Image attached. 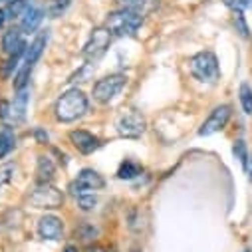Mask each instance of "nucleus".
Here are the masks:
<instances>
[{"instance_id":"obj_1","label":"nucleus","mask_w":252,"mask_h":252,"mask_svg":"<svg viewBox=\"0 0 252 252\" xmlns=\"http://www.w3.org/2000/svg\"><path fill=\"white\" fill-rule=\"evenodd\" d=\"M86 111H88V95L78 88L64 92L54 103V115L60 123H72L80 119Z\"/></svg>"},{"instance_id":"obj_2","label":"nucleus","mask_w":252,"mask_h":252,"mask_svg":"<svg viewBox=\"0 0 252 252\" xmlns=\"http://www.w3.org/2000/svg\"><path fill=\"white\" fill-rule=\"evenodd\" d=\"M143 26V14L131 12V10H115L107 14L105 28L111 36H133Z\"/></svg>"},{"instance_id":"obj_3","label":"nucleus","mask_w":252,"mask_h":252,"mask_svg":"<svg viewBox=\"0 0 252 252\" xmlns=\"http://www.w3.org/2000/svg\"><path fill=\"white\" fill-rule=\"evenodd\" d=\"M189 70H191L193 78L203 82V84H215L220 78V68L219 60L213 52H199L189 60Z\"/></svg>"},{"instance_id":"obj_4","label":"nucleus","mask_w":252,"mask_h":252,"mask_svg":"<svg viewBox=\"0 0 252 252\" xmlns=\"http://www.w3.org/2000/svg\"><path fill=\"white\" fill-rule=\"evenodd\" d=\"M115 129L119 133V137H125V139H139L145 129H147V121L145 117L135 111V109H127L123 111L119 117H117V123H115Z\"/></svg>"},{"instance_id":"obj_5","label":"nucleus","mask_w":252,"mask_h":252,"mask_svg":"<svg viewBox=\"0 0 252 252\" xmlns=\"http://www.w3.org/2000/svg\"><path fill=\"white\" fill-rule=\"evenodd\" d=\"M34 209H60L64 205V193L56 189L52 183H38V187L28 197Z\"/></svg>"},{"instance_id":"obj_6","label":"nucleus","mask_w":252,"mask_h":252,"mask_svg":"<svg viewBox=\"0 0 252 252\" xmlns=\"http://www.w3.org/2000/svg\"><path fill=\"white\" fill-rule=\"evenodd\" d=\"M125 84H127V78H125L123 74L105 76V78L95 82V86H94V99L99 101V103H109L111 99H115L119 95V92L125 88Z\"/></svg>"},{"instance_id":"obj_7","label":"nucleus","mask_w":252,"mask_h":252,"mask_svg":"<svg viewBox=\"0 0 252 252\" xmlns=\"http://www.w3.org/2000/svg\"><path fill=\"white\" fill-rule=\"evenodd\" d=\"M109 44H111V34H109V30H107L105 26H103V28H95V30H92L90 40L86 42V46H84V50H82V58H84L86 62H95V60H99V58L107 52Z\"/></svg>"},{"instance_id":"obj_8","label":"nucleus","mask_w":252,"mask_h":252,"mask_svg":"<svg viewBox=\"0 0 252 252\" xmlns=\"http://www.w3.org/2000/svg\"><path fill=\"white\" fill-rule=\"evenodd\" d=\"M105 187V179L94 171V169H84L78 173L76 181L70 185V191L72 195H80V193H94V191H99V189Z\"/></svg>"},{"instance_id":"obj_9","label":"nucleus","mask_w":252,"mask_h":252,"mask_svg":"<svg viewBox=\"0 0 252 252\" xmlns=\"http://www.w3.org/2000/svg\"><path fill=\"white\" fill-rule=\"evenodd\" d=\"M232 115V109L230 105H219L211 111V115L205 119V123L201 125V129H199V135L201 137H207V135H213V133H219L220 129L226 127V123Z\"/></svg>"},{"instance_id":"obj_10","label":"nucleus","mask_w":252,"mask_h":252,"mask_svg":"<svg viewBox=\"0 0 252 252\" xmlns=\"http://www.w3.org/2000/svg\"><path fill=\"white\" fill-rule=\"evenodd\" d=\"M26 109H28V92L24 88V90H18V94L14 95L12 101H8V109H6V115H4L6 125H10V127L20 125L26 117Z\"/></svg>"},{"instance_id":"obj_11","label":"nucleus","mask_w":252,"mask_h":252,"mask_svg":"<svg viewBox=\"0 0 252 252\" xmlns=\"http://www.w3.org/2000/svg\"><path fill=\"white\" fill-rule=\"evenodd\" d=\"M70 141L74 143V147L82 155H92L94 151H97L101 147V139L95 137L94 133L86 131V129H74V131H70Z\"/></svg>"},{"instance_id":"obj_12","label":"nucleus","mask_w":252,"mask_h":252,"mask_svg":"<svg viewBox=\"0 0 252 252\" xmlns=\"http://www.w3.org/2000/svg\"><path fill=\"white\" fill-rule=\"evenodd\" d=\"M64 232V222L54 215H46L38 220V234L46 240H60Z\"/></svg>"},{"instance_id":"obj_13","label":"nucleus","mask_w":252,"mask_h":252,"mask_svg":"<svg viewBox=\"0 0 252 252\" xmlns=\"http://www.w3.org/2000/svg\"><path fill=\"white\" fill-rule=\"evenodd\" d=\"M46 42H48V34L46 32H40L32 40V44L26 48V56H24V62H22L24 66H28V68H34L36 66V62L40 60V56H42V52L46 48Z\"/></svg>"},{"instance_id":"obj_14","label":"nucleus","mask_w":252,"mask_h":252,"mask_svg":"<svg viewBox=\"0 0 252 252\" xmlns=\"http://www.w3.org/2000/svg\"><path fill=\"white\" fill-rule=\"evenodd\" d=\"M26 48L28 46H26L20 30L10 28L8 32H4V36H2V52H4V56H12V54H16L20 50H26Z\"/></svg>"},{"instance_id":"obj_15","label":"nucleus","mask_w":252,"mask_h":252,"mask_svg":"<svg viewBox=\"0 0 252 252\" xmlns=\"http://www.w3.org/2000/svg\"><path fill=\"white\" fill-rule=\"evenodd\" d=\"M42 20H44V12L36 6H28L26 12L20 16V28L24 32H34L42 24Z\"/></svg>"},{"instance_id":"obj_16","label":"nucleus","mask_w":252,"mask_h":252,"mask_svg":"<svg viewBox=\"0 0 252 252\" xmlns=\"http://www.w3.org/2000/svg\"><path fill=\"white\" fill-rule=\"evenodd\" d=\"M54 175H56L54 161L50 157H46V155L38 157V163H36V181L38 183H52Z\"/></svg>"},{"instance_id":"obj_17","label":"nucleus","mask_w":252,"mask_h":252,"mask_svg":"<svg viewBox=\"0 0 252 252\" xmlns=\"http://www.w3.org/2000/svg\"><path fill=\"white\" fill-rule=\"evenodd\" d=\"M14 131L10 125H0V159L6 157L12 149H14Z\"/></svg>"},{"instance_id":"obj_18","label":"nucleus","mask_w":252,"mask_h":252,"mask_svg":"<svg viewBox=\"0 0 252 252\" xmlns=\"http://www.w3.org/2000/svg\"><path fill=\"white\" fill-rule=\"evenodd\" d=\"M141 165L139 163H135V161H131V159H125L121 165H119V169H117V179H125V181H129V179H135L137 175H141Z\"/></svg>"},{"instance_id":"obj_19","label":"nucleus","mask_w":252,"mask_h":252,"mask_svg":"<svg viewBox=\"0 0 252 252\" xmlns=\"http://www.w3.org/2000/svg\"><path fill=\"white\" fill-rule=\"evenodd\" d=\"M70 4H72V0H50L46 6V14L50 18H58L70 8Z\"/></svg>"},{"instance_id":"obj_20","label":"nucleus","mask_w":252,"mask_h":252,"mask_svg":"<svg viewBox=\"0 0 252 252\" xmlns=\"http://www.w3.org/2000/svg\"><path fill=\"white\" fill-rule=\"evenodd\" d=\"M117 6L121 10H131V12H137V14H143L145 8H147V2L149 0H115Z\"/></svg>"},{"instance_id":"obj_21","label":"nucleus","mask_w":252,"mask_h":252,"mask_svg":"<svg viewBox=\"0 0 252 252\" xmlns=\"http://www.w3.org/2000/svg\"><path fill=\"white\" fill-rule=\"evenodd\" d=\"M238 97H240V105H242L244 113L252 115V88H250L248 84H240Z\"/></svg>"},{"instance_id":"obj_22","label":"nucleus","mask_w":252,"mask_h":252,"mask_svg":"<svg viewBox=\"0 0 252 252\" xmlns=\"http://www.w3.org/2000/svg\"><path fill=\"white\" fill-rule=\"evenodd\" d=\"M28 6H30L28 0H10V4L6 8V14H8V18H20L26 12Z\"/></svg>"},{"instance_id":"obj_23","label":"nucleus","mask_w":252,"mask_h":252,"mask_svg":"<svg viewBox=\"0 0 252 252\" xmlns=\"http://www.w3.org/2000/svg\"><path fill=\"white\" fill-rule=\"evenodd\" d=\"M76 201L82 211H92L97 205V197L94 193H80V195H76Z\"/></svg>"},{"instance_id":"obj_24","label":"nucleus","mask_w":252,"mask_h":252,"mask_svg":"<svg viewBox=\"0 0 252 252\" xmlns=\"http://www.w3.org/2000/svg\"><path fill=\"white\" fill-rule=\"evenodd\" d=\"M232 153H234V157L240 161V165H244V163L248 161V157H250V153H248V149H246V143H244L242 139H236V141H234Z\"/></svg>"},{"instance_id":"obj_25","label":"nucleus","mask_w":252,"mask_h":252,"mask_svg":"<svg viewBox=\"0 0 252 252\" xmlns=\"http://www.w3.org/2000/svg\"><path fill=\"white\" fill-rule=\"evenodd\" d=\"M222 2L232 12H244V10L252 8V0H222Z\"/></svg>"},{"instance_id":"obj_26","label":"nucleus","mask_w":252,"mask_h":252,"mask_svg":"<svg viewBox=\"0 0 252 252\" xmlns=\"http://www.w3.org/2000/svg\"><path fill=\"white\" fill-rule=\"evenodd\" d=\"M12 177H14V165L12 163H6V165L0 167V189L4 185H8L12 181Z\"/></svg>"},{"instance_id":"obj_27","label":"nucleus","mask_w":252,"mask_h":252,"mask_svg":"<svg viewBox=\"0 0 252 252\" xmlns=\"http://www.w3.org/2000/svg\"><path fill=\"white\" fill-rule=\"evenodd\" d=\"M232 22H234V28H236V32H238L242 38H248V24H246V20H244L242 12H234V18H232Z\"/></svg>"},{"instance_id":"obj_28","label":"nucleus","mask_w":252,"mask_h":252,"mask_svg":"<svg viewBox=\"0 0 252 252\" xmlns=\"http://www.w3.org/2000/svg\"><path fill=\"white\" fill-rule=\"evenodd\" d=\"M34 137H36V141L38 143H48V133L44 131V129H34Z\"/></svg>"},{"instance_id":"obj_29","label":"nucleus","mask_w":252,"mask_h":252,"mask_svg":"<svg viewBox=\"0 0 252 252\" xmlns=\"http://www.w3.org/2000/svg\"><path fill=\"white\" fill-rule=\"evenodd\" d=\"M6 18H8V14H6V10L4 8H0V28L4 26V22H6Z\"/></svg>"},{"instance_id":"obj_30","label":"nucleus","mask_w":252,"mask_h":252,"mask_svg":"<svg viewBox=\"0 0 252 252\" xmlns=\"http://www.w3.org/2000/svg\"><path fill=\"white\" fill-rule=\"evenodd\" d=\"M64 252H78V248H76V246H66Z\"/></svg>"},{"instance_id":"obj_31","label":"nucleus","mask_w":252,"mask_h":252,"mask_svg":"<svg viewBox=\"0 0 252 252\" xmlns=\"http://www.w3.org/2000/svg\"><path fill=\"white\" fill-rule=\"evenodd\" d=\"M92 252H107V250H105L103 246H94V250H92Z\"/></svg>"},{"instance_id":"obj_32","label":"nucleus","mask_w":252,"mask_h":252,"mask_svg":"<svg viewBox=\"0 0 252 252\" xmlns=\"http://www.w3.org/2000/svg\"><path fill=\"white\" fill-rule=\"evenodd\" d=\"M6 2H10V0H6Z\"/></svg>"}]
</instances>
